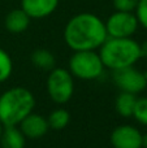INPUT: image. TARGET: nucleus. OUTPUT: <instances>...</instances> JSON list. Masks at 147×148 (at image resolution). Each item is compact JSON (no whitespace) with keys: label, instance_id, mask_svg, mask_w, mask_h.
<instances>
[{"label":"nucleus","instance_id":"1","mask_svg":"<svg viewBox=\"0 0 147 148\" xmlns=\"http://www.w3.org/2000/svg\"><path fill=\"white\" fill-rule=\"evenodd\" d=\"M107 38L106 23L94 13H78L64 27V40L72 51H96Z\"/></svg>","mask_w":147,"mask_h":148},{"label":"nucleus","instance_id":"2","mask_svg":"<svg viewBox=\"0 0 147 148\" xmlns=\"http://www.w3.org/2000/svg\"><path fill=\"white\" fill-rule=\"evenodd\" d=\"M99 56L104 68L112 72L134 66L142 57L141 44L133 38H107L99 48Z\"/></svg>","mask_w":147,"mask_h":148},{"label":"nucleus","instance_id":"3","mask_svg":"<svg viewBox=\"0 0 147 148\" xmlns=\"http://www.w3.org/2000/svg\"><path fill=\"white\" fill-rule=\"evenodd\" d=\"M35 97L25 87H12L0 95V122L4 126H18V123L33 112Z\"/></svg>","mask_w":147,"mask_h":148},{"label":"nucleus","instance_id":"4","mask_svg":"<svg viewBox=\"0 0 147 148\" xmlns=\"http://www.w3.org/2000/svg\"><path fill=\"white\" fill-rule=\"evenodd\" d=\"M68 70L78 79L93 81L103 74L104 65L96 51H74L69 59Z\"/></svg>","mask_w":147,"mask_h":148},{"label":"nucleus","instance_id":"5","mask_svg":"<svg viewBox=\"0 0 147 148\" xmlns=\"http://www.w3.org/2000/svg\"><path fill=\"white\" fill-rule=\"evenodd\" d=\"M47 92L56 104L68 103L74 94V77L67 69L54 68L47 78Z\"/></svg>","mask_w":147,"mask_h":148},{"label":"nucleus","instance_id":"6","mask_svg":"<svg viewBox=\"0 0 147 148\" xmlns=\"http://www.w3.org/2000/svg\"><path fill=\"white\" fill-rule=\"evenodd\" d=\"M104 23L109 38H132L139 26L134 12L121 10H115Z\"/></svg>","mask_w":147,"mask_h":148},{"label":"nucleus","instance_id":"7","mask_svg":"<svg viewBox=\"0 0 147 148\" xmlns=\"http://www.w3.org/2000/svg\"><path fill=\"white\" fill-rule=\"evenodd\" d=\"M112 79H113V83L120 88V91L124 92H130V94L137 95L147 88L146 74L135 69L134 66L113 70Z\"/></svg>","mask_w":147,"mask_h":148},{"label":"nucleus","instance_id":"8","mask_svg":"<svg viewBox=\"0 0 147 148\" xmlns=\"http://www.w3.org/2000/svg\"><path fill=\"white\" fill-rule=\"evenodd\" d=\"M109 140L113 148H142V134L132 125H120L115 127Z\"/></svg>","mask_w":147,"mask_h":148},{"label":"nucleus","instance_id":"9","mask_svg":"<svg viewBox=\"0 0 147 148\" xmlns=\"http://www.w3.org/2000/svg\"><path fill=\"white\" fill-rule=\"evenodd\" d=\"M18 127L25 135V138L38 139L46 135L49 126L46 117H43L42 114H38V113L31 112L18 123Z\"/></svg>","mask_w":147,"mask_h":148},{"label":"nucleus","instance_id":"10","mask_svg":"<svg viewBox=\"0 0 147 148\" xmlns=\"http://www.w3.org/2000/svg\"><path fill=\"white\" fill-rule=\"evenodd\" d=\"M59 0H21V9L33 20H41L51 16L56 10Z\"/></svg>","mask_w":147,"mask_h":148},{"label":"nucleus","instance_id":"11","mask_svg":"<svg viewBox=\"0 0 147 148\" xmlns=\"http://www.w3.org/2000/svg\"><path fill=\"white\" fill-rule=\"evenodd\" d=\"M31 18L27 16V13L23 9L18 8V9H13L5 16L4 25L9 33L12 34H20L27 30L29 25H30Z\"/></svg>","mask_w":147,"mask_h":148},{"label":"nucleus","instance_id":"12","mask_svg":"<svg viewBox=\"0 0 147 148\" xmlns=\"http://www.w3.org/2000/svg\"><path fill=\"white\" fill-rule=\"evenodd\" d=\"M26 138L18 126H4L0 144L1 148H25Z\"/></svg>","mask_w":147,"mask_h":148},{"label":"nucleus","instance_id":"13","mask_svg":"<svg viewBox=\"0 0 147 148\" xmlns=\"http://www.w3.org/2000/svg\"><path fill=\"white\" fill-rule=\"evenodd\" d=\"M137 99L138 97L135 94L121 91L119 94V96L116 97V101H115V107H116L117 113L120 116H122V117H132Z\"/></svg>","mask_w":147,"mask_h":148},{"label":"nucleus","instance_id":"14","mask_svg":"<svg viewBox=\"0 0 147 148\" xmlns=\"http://www.w3.org/2000/svg\"><path fill=\"white\" fill-rule=\"evenodd\" d=\"M30 60L34 66H36L41 70H44V72L52 70L55 68V64H56L55 56L49 51H47V49H44V48L35 49V51L31 53Z\"/></svg>","mask_w":147,"mask_h":148},{"label":"nucleus","instance_id":"15","mask_svg":"<svg viewBox=\"0 0 147 148\" xmlns=\"http://www.w3.org/2000/svg\"><path fill=\"white\" fill-rule=\"evenodd\" d=\"M47 121H48L49 129H52V130H63L69 123L70 114L68 110L63 109V108H57V109L52 110L49 113Z\"/></svg>","mask_w":147,"mask_h":148},{"label":"nucleus","instance_id":"16","mask_svg":"<svg viewBox=\"0 0 147 148\" xmlns=\"http://www.w3.org/2000/svg\"><path fill=\"white\" fill-rule=\"evenodd\" d=\"M13 72L12 57L3 48H0V83L8 81Z\"/></svg>","mask_w":147,"mask_h":148},{"label":"nucleus","instance_id":"17","mask_svg":"<svg viewBox=\"0 0 147 148\" xmlns=\"http://www.w3.org/2000/svg\"><path fill=\"white\" fill-rule=\"evenodd\" d=\"M141 125L147 126V97H138L135 103L133 116Z\"/></svg>","mask_w":147,"mask_h":148},{"label":"nucleus","instance_id":"18","mask_svg":"<svg viewBox=\"0 0 147 148\" xmlns=\"http://www.w3.org/2000/svg\"><path fill=\"white\" fill-rule=\"evenodd\" d=\"M134 14L139 26L147 30V0H138V4L134 9Z\"/></svg>","mask_w":147,"mask_h":148},{"label":"nucleus","instance_id":"19","mask_svg":"<svg viewBox=\"0 0 147 148\" xmlns=\"http://www.w3.org/2000/svg\"><path fill=\"white\" fill-rule=\"evenodd\" d=\"M113 8L121 12H134L138 0H112Z\"/></svg>","mask_w":147,"mask_h":148},{"label":"nucleus","instance_id":"20","mask_svg":"<svg viewBox=\"0 0 147 148\" xmlns=\"http://www.w3.org/2000/svg\"><path fill=\"white\" fill-rule=\"evenodd\" d=\"M141 52H142V56L147 59V40L143 44H141Z\"/></svg>","mask_w":147,"mask_h":148},{"label":"nucleus","instance_id":"21","mask_svg":"<svg viewBox=\"0 0 147 148\" xmlns=\"http://www.w3.org/2000/svg\"><path fill=\"white\" fill-rule=\"evenodd\" d=\"M142 148H147V133L142 135Z\"/></svg>","mask_w":147,"mask_h":148},{"label":"nucleus","instance_id":"22","mask_svg":"<svg viewBox=\"0 0 147 148\" xmlns=\"http://www.w3.org/2000/svg\"><path fill=\"white\" fill-rule=\"evenodd\" d=\"M3 130H4V125L0 122V138H1V134H3Z\"/></svg>","mask_w":147,"mask_h":148},{"label":"nucleus","instance_id":"23","mask_svg":"<svg viewBox=\"0 0 147 148\" xmlns=\"http://www.w3.org/2000/svg\"><path fill=\"white\" fill-rule=\"evenodd\" d=\"M146 78H147V73H146Z\"/></svg>","mask_w":147,"mask_h":148}]
</instances>
